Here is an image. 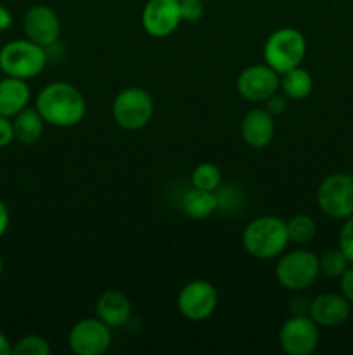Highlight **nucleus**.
<instances>
[{
	"label": "nucleus",
	"mask_w": 353,
	"mask_h": 355,
	"mask_svg": "<svg viewBox=\"0 0 353 355\" xmlns=\"http://www.w3.org/2000/svg\"><path fill=\"white\" fill-rule=\"evenodd\" d=\"M320 276L318 257L305 248L284 252L275 263V279L284 290L300 291L310 288Z\"/></svg>",
	"instance_id": "nucleus-5"
},
{
	"label": "nucleus",
	"mask_w": 353,
	"mask_h": 355,
	"mask_svg": "<svg viewBox=\"0 0 353 355\" xmlns=\"http://www.w3.org/2000/svg\"><path fill=\"white\" fill-rule=\"evenodd\" d=\"M280 75L269 64H251L237 76V92L248 103H265L270 96L279 92Z\"/></svg>",
	"instance_id": "nucleus-11"
},
{
	"label": "nucleus",
	"mask_w": 353,
	"mask_h": 355,
	"mask_svg": "<svg viewBox=\"0 0 353 355\" xmlns=\"http://www.w3.org/2000/svg\"><path fill=\"white\" fill-rule=\"evenodd\" d=\"M141 23L149 37H170L182 23L180 0H147L142 9Z\"/></svg>",
	"instance_id": "nucleus-12"
},
{
	"label": "nucleus",
	"mask_w": 353,
	"mask_h": 355,
	"mask_svg": "<svg viewBox=\"0 0 353 355\" xmlns=\"http://www.w3.org/2000/svg\"><path fill=\"white\" fill-rule=\"evenodd\" d=\"M275 135V121L265 107H253L241 120V137L251 149H265Z\"/></svg>",
	"instance_id": "nucleus-15"
},
{
	"label": "nucleus",
	"mask_w": 353,
	"mask_h": 355,
	"mask_svg": "<svg viewBox=\"0 0 353 355\" xmlns=\"http://www.w3.org/2000/svg\"><path fill=\"white\" fill-rule=\"evenodd\" d=\"M9 222H10L9 210H7L6 203L0 200V238H2V236L7 232V229H9Z\"/></svg>",
	"instance_id": "nucleus-33"
},
{
	"label": "nucleus",
	"mask_w": 353,
	"mask_h": 355,
	"mask_svg": "<svg viewBox=\"0 0 353 355\" xmlns=\"http://www.w3.org/2000/svg\"><path fill=\"white\" fill-rule=\"evenodd\" d=\"M339 248L343 250L346 259L353 266V215L346 218L343 224L341 232H339Z\"/></svg>",
	"instance_id": "nucleus-26"
},
{
	"label": "nucleus",
	"mask_w": 353,
	"mask_h": 355,
	"mask_svg": "<svg viewBox=\"0 0 353 355\" xmlns=\"http://www.w3.org/2000/svg\"><path fill=\"white\" fill-rule=\"evenodd\" d=\"M3 272V259H2V253H0V276Z\"/></svg>",
	"instance_id": "nucleus-35"
},
{
	"label": "nucleus",
	"mask_w": 353,
	"mask_h": 355,
	"mask_svg": "<svg viewBox=\"0 0 353 355\" xmlns=\"http://www.w3.org/2000/svg\"><path fill=\"white\" fill-rule=\"evenodd\" d=\"M218 307V291L210 281L194 279L187 283L176 297V309L189 321H206Z\"/></svg>",
	"instance_id": "nucleus-8"
},
{
	"label": "nucleus",
	"mask_w": 353,
	"mask_h": 355,
	"mask_svg": "<svg viewBox=\"0 0 353 355\" xmlns=\"http://www.w3.org/2000/svg\"><path fill=\"white\" fill-rule=\"evenodd\" d=\"M111 113L114 123L123 130H141L154 114V101L142 87H127L116 94Z\"/></svg>",
	"instance_id": "nucleus-6"
},
{
	"label": "nucleus",
	"mask_w": 353,
	"mask_h": 355,
	"mask_svg": "<svg viewBox=\"0 0 353 355\" xmlns=\"http://www.w3.org/2000/svg\"><path fill=\"white\" fill-rule=\"evenodd\" d=\"M217 201H218V210L221 211H234L235 207H239L242 201L241 193L232 186H220L217 191Z\"/></svg>",
	"instance_id": "nucleus-25"
},
{
	"label": "nucleus",
	"mask_w": 353,
	"mask_h": 355,
	"mask_svg": "<svg viewBox=\"0 0 353 355\" xmlns=\"http://www.w3.org/2000/svg\"><path fill=\"white\" fill-rule=\"evenodd\" d=\"M31 99V89L26 80L6 76L0 80V114L14 118L28 107Z\"/></svg>",
	"instance_id": "nucleus-17"
},
{
	"label": "nucleus",
	"mask_w": 353,
	"mask_h": 355,
	"mask_svg": "<svg viewBox=\"0 0 353 355\" xmlns=\"http://www.w3.org/2000/svg\"><path fill=\"white\" fill-rule=\"evenodd\" d=\"M307 55V40L296 28H279L272 31L263 45V61L279 75L301 66Z\"/></svg>",
	"instance_id": "nucleus-4"
},
{
	"label": "nucleus",
	"mask_w": 353,
	"mask_h": 355,
	"mask_svg": "<svg viewBox=\"0 0 353 355\" xmlns=\"http://www.w3.org/2000/svg\"><path fill=\"white\" fill-rule=\"evenodd\" d=\"M286 225L289 243H296V245H307L317 234V222L310 215H294L289 220H286Z\"/></svg>",
	"instance_id": "nucleus-21"
},
{
	"label": "nucleus",
	"mask_w": 353,
	"mask_h": 355,
	"mask_svg": "<svg viewBox=\"0 0 353 355\" xmlns=\"http://www.w3.org/2000/svg\"><path fill=\"white\" fill-rule=\"evenodd\" d=\"M279 90L291 101H303L314 90V78L310 71L301 66L289 69V71L280 75Z\"/></svg>",
	"instance_id": "nucleus-20"
},
{
	"label": "nucleus",
	"mask_w": 353,
	"mask_h": 355,
	"mask_svg": "<svg viewBox=\"0 0 353 355\" xmlns=\"http://www.w3.org/2000/svg\"><path fill=\"white\" fill-rule=\"evenodd\" d=\"M180 14L182 21L197 23L204 16V6L201 0H190V2H180Z\"/></svg>",
	"instance_id": "nucleus-27"
},
{
	"label": "nucleus",
	"mask_w": 353,
	"mask_h": 355,
	"mask_svg": "<svg viewBox=\"0 0 353 355\" xmlns=\"http://www.w3.org/2000/svg\"><path fill=\"white\" fill-rule=\"evenodd\" d=\"M317 205L327 217L346 220L353 215V175L336 172L325 177L317 187Z\"/></svg>",
	"instance_id": "nucleus-7"
},
{
	"label": "nucleus",
	"mask_w": 353,
	"mask_h": 355,
	"mask_svg": "<svg viewBox=\"0 0 353 355\" xmlns=\"http://www.w3.org/2000/svg\"><path fill=\"white\" fill-rule=\"evenodd\" d=\"M308 309H310V300L307 297H296L291 302L293 314H308Z\"/></svg>",
	"instance_id": "nucleus-31"
},
{
	"label": "nucleus",
	"mask_w": 353,
	"mask_h": 355,
	"mask_svg": "<svg viewBox=\"0 0 353 355\" xmlns=\"http://www.w3.org/2000/svg\"><path fill=\"white\" fill-rule=\"evenodd\" d=\"M182 211L192 220H203L213 215L218 210L217 194L211 191H203L192 187L183 194L182 201H180Z\"/></svg>",
	"instance_id": "nucleus-19"
},
{
	"label": "nucleus",
	"mask_w": 353,
	"mask_h": 355,
	"mask_svg": "<svg viewBox=\"0 0 353 355\" xmlns=\"http://www.w3.org/2000/svg\"><path fill=\"white\" fill-rule=\"evenodd\" d=\"M339 290H341L343 297L353 305V266H350L345 274L339 277Z\"/></svg>",
	"instance_id": "nucleus-30"
},
{
	"label": "nucleus",
	"mask_w": 353,
	"mask_h": 355,
	"mask_svg": "<svg viewBox=\"0 0 353 355\" xmlns=\"http://www.w3.org/2000/svg\"><path fill=\"white\" fill-rule=\"evenodd\" d=\"M263 104H265V110L269 111L273 118H275V116H279V114L286 113L287 106H289V99H287L282 92H275L273 96H270Z\"/></svg>",
	"instance_id": "nucleus-28"
},
{
	"label": "nucleus",
	"mask_w": 353,
	"mask_h": 355,
	"mask_svg": "<svg viewBox=\"0 0 353 355\" xmlns=\"http://www.w3.org/2000/svg\"><path fill=\"white\" fill-rule=\"evenodd\" d=\"M45 121L37 111V107H24L21 113L12 118L14 137L21 144H35L42 139L45 130Z\"/></svg>",
	"instance_id": "nucleus-18"
},
{
	"label": "nucleus",
	"mask_w": 353,
	"mask_h": 355,
	"mask_svg": "<svg viewBox=\"0 0 353 355\" xmlns=\"http://www.w3.org/2000/svg\"><path fill=\"white\" fill-rule=\"evenodd\" d=\"M352 266L343 250L331 248L325 250L320 257H318V269H320L322 276L329 277V279H339L345 274V270Z\"/></svg>",
	"instance_id": "nucleus-22"
},
{
	"label": "nucleus",
	"mask_w": 353,
	"mask_h": 355,
	"mask_svg": "<svg viewBox=\"0 0 353 355\" xmlns=\"http://www.w3.org/2000/svg\"><path fill=\"white\" fill-rule=\"evenodd\" d=\"M180 2H190V0H180ZM201 2H203V0H201Z\"/></svg>",
	"instance_id": "nucleus-36"
},
{
	"label": "nucleus",
	"mask_w": 353,
	"mask_h": 355,
	"mask_svg": "<svg viewBox=\"0 0 353 355\" xmlns=\"http://www.w3.org/2000/svg\"><path fill=\"white\" fill-rule=\"evenodd\" d=\"M289 245L286 220L277 215H263L246 225L242 246L246 253L258 260L279 259Z\"/></svg>",
	"instance_id": "nucleus-2"
},
{
	"label": "nucleus",
	"mask_w": 353,
	"mask_h": 355,
	"mask_svg": "<svg viewBox=\"0 0 353 355\" xmlns=\"http://www.w3.org/2000/svg\"><path fill=\"white\" fill-rule=\"evenodd\" d=\"M47 62L48 55L45 47L28 38L10 40L0 49V71L6 76H14L28 82L40 75Z\"/></svg>",
	"instance_id": "nucleus-3"
},
{
	"label": "nucleus",
	"mask_w": 353,
	"mask_h": 355,
	"mask_svg": "<svg viewBox=\"0 0 353 355\" xmlns=\"http://www.w3.org/2000/svg\"><path fill=\"white\" fill-rule=\"evenodd\" d=\"M320 340L318 326L308 314H293L279 331L280 350L287 355H310Z\"/></svg>",
	"instance_id": "nucleus-9"
},
{
	"label": "nucleus",
	"mask_w": 353,
	"mask_h": 355,
	"mask_svg": "<svg viewBox=\"0 0 353 355\" xmlns=\"http://www.w3.org/2000/svg\"><path fill=\"white\" fill-rule=\"evenodd\" d=\"M14 141H16V137H14L12 118H7L0 114V149L7 148Z\"/></svg>",
	"instance_id": "nucleus-29"
},
{
	"label": "nucleus",
	"mask_w": 353,
	"mask_h": 355,
	"mask_svg": "<svg viewBox=\"0 0 353 355\" xmlns=\"http://www.w3.org/2000/svg\"><path fill=\"white\" fill-rule=\"evenodd\" d=\"M14 23L12 12L3 3H0V31H7Z\"/></svg>",
	"instance_id": "nucleus-32"
},
{
	"label": "nucleus",
	"mask_w": 353,
	"mask_h": 355,
	"mask_svg": "<svg viewBox=\"0 0 353 355\" xmlns=\"http://www.w3.org/2000/svg\"><path fill=\"white\" fill-rule=\"evenodd\" d=\"M190 182H192V187L215 193V191L221 186V170L218 168L215 163H199V165L192 170Z\"/></svg>",
	"instance_id": "nucleus-23"
},
{
	"label": "nucleus",
	"mask_w": 353,
	"mask_h": 355,
	"mask_svg": "<svg viewBox=\"0 0 353 355\" xmlns=\"http://www.w3.org/2000/svg\"><path fill=\"white\" fill-rule=\"evenodd\" d=\"M35 107L47 125L76 127L87 114V101L80 89L68 82H52L38 92Z\"/></svg>",
	"instance_id": "nucleus-1"
},
{
	"label": "nucleus",
	"mask_w": 353,
	"mask_h": 355,
	"mask_svg": "<svg viewBox=\"0 0 353 355\" xmlns=\"http://www.w3.org/2000/svg\"><path fill=\"white\" fill-rule=\"evenodd\" d=\"M352 314V304L341 293H322L310 300L308 315L318 328H338Z\"/></svg>",
	"instance_id": "nucleus-14"
},
{
	"label": "nucleus",
	"mask_w": 353,
	"mask_h": 355,
	"mask_svg": "<svg viewBox=\"0 0 353 355\" xmlns=\"http://www.w3.org/2000/svg\"><path fill=\"white\" fill-rule=\"evenodd\" d=\"M12 354V345H10L9 338L0 331V355H10Z\"/></svg>",
	"instance_id": "nucleus-34"
},
{
	"label": "nucleus",
	"mask_w": 353,
	"mask_h": 355,
	"mask_svg": "<svg viewBox=\"0 0 353 355\" xmlns=\"http://www.w3.org/2000/svg\"><path fill=\"white\" fill-rule=\"evenodd\" d=\"M52 352L47 340L40 335H26L12 347V355H48Z\"/></svg>",
	"instance_id": "nucleus-24"
},
{
	"label": "nucleus",
	"mask_w": 353,
	"mask_h": 355,
	"mask_svg": "<svg viewBox=\"0 0 353 355\" xmlns=\"http://www.w3.org/2000/svg\"><path fill=\"white\" fill-rule=\"evenodd\" d=\"M23 31L28 40L48 47L61 37V19L51 6L37 3L26 10L23 17Z\"/></svg>",
	"instance_id": "nucleus-13"
},
{
	"label": "nucleus",
	"mask_w": 353,
	"mask_h": 355,
	"mask_svg": "<svg viewBox=\"0 0 353 355\" xmlns=\"http://www.w3.org/2000/svg\"><path fill=\"white\" fill-rule=\"evenodd\" d=\"M96 314L109 328H121L130 321L132 304L127 295L121 291H104L96 302Z\"/></svg>",
	"instance_id": "nucleus-16"
},
{
	"label": "nucleus",
	"mask_w": 353,
	"mask_h": 355,
	"mask_svg": "<svg viewBox=\"0 0 353 355\" xmlns=\"http://www.w3.org/2000/svg\"><path fill=\"white\" fill-rule=\"evenodd\" d=\"M111 328L99 318H87L69 329V349L76 355H102L111 347Z\"/></svg>",
	"instance_id": "nucleus-10"
}]
</instances>
